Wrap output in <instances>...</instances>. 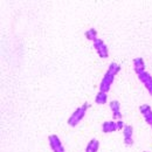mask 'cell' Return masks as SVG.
<instances>
[{
  "mask_svg": "<svg viewBox=\"0 0 152 152\" xmlns=\"http://www.w3.org/2000/svg\"><path fill=\"white\" fill-rule=\"evenodd\" d=\"M133 70L137 75L145 72V62L142 57H137L133 60Z\"/></svg>",
  "mask_w": 152,
  "mask_h": 152,
  "instance_id": "8",
  "label": "cell"
},
{
  "mask_svg": "<svg viewBox=\"0 0 152 152\" xmlns=\"http://www.w3.org/2000/svg\"><path fill=\"white\" fill-rule=\"evenodd\" d=\"M144 152H148V151H144Z\"/></svg>",
  "mask_w": 152,
  "mask_h": 152,
  "instance_id": "15",
  "label": "cell"
},
{
  "mask_svg": "<svg viewBox=\"0 0 152 152\" xmlns=\"http://www.w3.org/2000/svg\"><path fill=\"white\" fill-rule=\"evenodd\" d=\"M90 108V104L89 103H84L82 107H80V108H77L75 111L73 113V115L69 117V119H68V124H69V126H76L82 119H83V117L86 116V113H87V110Z\"/></svg>",
  "mask_w": 152,
  "mask_h": 152,
  "instance_id": "1",
  "label": "cell"
},
{
  "mask_svg": "<svg viewBox=\"0 0 152 152\" xmlns=\"http://www.w3.org/2000/svg\"><path fill=\"white\" fill-rule=\"evenodd\" d=\"M48 142H49V146L53 150V152H66L61 140H60V138L57 137L56 134H50L48 137Z\"/></svg>",
  "mask_w": 152,
  "mask_h": 152,
  "instance_id": "4",
  "label": "cell"
},
{
  "mask_svg": "<svg viewBox=\"0 0 152 152\" xmlns=\"http://www.w3.org/2000/svg\"><path fill=\"white\" fill-rule=\"evenodd\" d=\"M116 124H117V129L118 130H123V128H124V122L122 121V119H119V121H116Z\"/></svg>",
  "mask_w": 152,
  "mask_h": 152,
  "instance_id": "14",
  "label": "cell"
},
{
  "mask_svg": "<svg viewBox=\"0 0 152 152\" xmlns=\"http://www.w3.org/2000/svg\"><path fill=\"white\" fill-rule=\"evenodd\" d=\"M110 109H111V113L114 116L115 119L119 121L122 119V113H121V104L118 101H111L110 102Z\"/></svg>",
  "mask_w": 152,
  "mask_h": 152,
  "instance_id": "9",
  "label": "cell"
},
{
  "mask_svg": "<svg viewBox=\"0 0 152 152\" xmlns=\"http://www.w3.org/2000/svg\"><path fill=\"white\" fill-rule=\"evenodd\" d=\"M139 111H140L142 116L144 117L145 122L152 128V109H151V107L148 105V104H143V105L139 107Z\"/></svg>",
  "mask_w": 152,
  "mask_h": 152,
  "instance_id": "7",
  "label": "cell"
},
{
  "mask_svg": "<svg viewBox=\"0 0 152 152\" xmlns=\"http://www.w3.org/2000/svg\"><path fill=\"white\" fill-rule=\"evenodd\" d=\"M93 43H94V48H95V50L97 52V54L99 55V57H102V58H107V57L109 56V49H108V46L104 43L103 40L97 39L95 42H93Z\"/></svg>",
  "mask_w": 152,
  "mask_h": 152,
  "instance_id": "3",
  "label": "cell"
},
{
  "mask_svg": "<svg viewBox=\"0 0 152 152\" xmlns=\"http://www.w3.org/2000/svg\"><path fill=\"white\" fill-rule=\"evenodd\" d=\"M115 77H116V75L111 74V73H109V72H107V73L104 74V76H103L101 83H99V91L108 93V91L110 90L113 83H114Z\"/></svg>",
  "mask_w": 152,
  "mask_h": 152,
  "instance_id": "2",
  "label": "cell"
},
{
  "mask_svg": "<svg viewBox=\"0 0 152 152\" xmlns=\"http://www.w3.org/2000/svg\"><path fill=\"white\" fill-rule=\"evenodd\" d=\"M98 149H99V142L94 138L88 143L86 148V152H98Z\"/></svg>",
  "mask_w": 152,
  "mask_h": 152,
  "instance_id": "11",
  "label": "cell"
},
{
  "mask_svg": "<svg viewBox=\"0 0 152 152\" xmlns=\"http://www.w3.org/2000/svg\"><path fill=\"white\" fill-rule=\"evenodd\" d=\"M138 78L144 84V87L146 88V90L149 91V94L152 96V76L148 72H144V73H142V74L138 75Z\"/></svg>",
  "mask_w": 152,
  "mask_h": 152,
  "instance_id": "6",
  "label": "cell"
},
{
  "mask_svg": "<svg viewBox=\"0 0 152 152\" xmlns=\"http://www.w3.org/2000/svg\"><path fill=\"white\" fill-rule=\"evenodd\" d=\"M102 131L104 133H111V132H115V131H118L116 122H114V121L104 122L102 124Z\"/></svg>",
  "mask_w": 152,
  "mask_h": 152,
  "instance_id": "10",
  "label": "cell"
},
{
  "mask_svg": "<svg viewBox=\"0 0 152 152\" xmlns=\"http://www.w3.org/2000/svg\"><path fill=\"white\" fill-rule=\"evenodd\" d=\"M84 35H86V38L88 39V40H90V41H93V42H95L96 40H97V31H96L95 28H90V29H88L86 33H84Z\"/></svg>",
  "mask_w": 152,
  "mask_h": 152,
  "instance_id": "13",
  "label": "cell"
},
{
  "mask_svg": "<svg viewBox=\"0 0 152 152\" xmlns=\"http://www.w3.org/2000/svg\"><path fill=\"white\" fill-rule=\"evenodd\" d=\"M122 131H123V137H124V144L126 146H131L133 144V128L131 125L125 124Z\"/></svg>",
  "mask_w": 152,
  "mask_h": 152,
  "instance_id": "5",
  "label": "cell"
},
{
  "mask_svg": "<svg viewBox=\"0 0 152 152\" xmlns=\"http://www.w3.org/2000/svg\"><path fill=\"white\" fill-rule=\"evenodd\" d=\"M108 101V93H103V91H98L95 97V102L99 105H104Z\"/></svg>",
  "mask_w": 152,
  "mask_h": 152,
  "instance_id": "12",
  "label": "cell"
}]
</instances>
